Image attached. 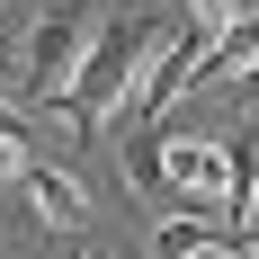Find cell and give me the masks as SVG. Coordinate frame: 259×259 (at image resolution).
Segmentation results:
<instances>
[{"mask_svg": "<svg viewBox=\"0 0 259 259\" xmlns=\"http://www.w3.org/2000/svg\"><path fill=\"white\" fill-rule=\"evenodd\" d=\"M9 197H18V179H0V214H9Z\"/></svg>", "mask_w": 259, "mask_h": 259, "instance_id": "8", "label": "cell"}, {"mask_svg": "<svg viewBox=\"0 0 259 259\" xmlns=\"http://www.w3.org/2000/svg\"><path fill=\"white\" fill-rule=\"evenodd\" d=\"M170 179L188 206H224V143L214 134H170Z\"/></svg>", "mask_w": 259, "mask_h": 259, "instance_id": "4", "label": "cell"}, {"mask_svg": "<svg viewBox=\"0 0 259 259\" xmlns=\"http://www.w3.org/2000/svg\"><path fill=\"white\" fill-rule=\"evenodd\" d=\"M90 36H99V0H54L45 18L27 27L18 72H27V99H36V107H45L54 90H72V72H80V54H90Z\"/></svg>", "mask_w": 259, "mask_h": 259, "instance_id": "1", "label": "cell"}, {"mask_svg": "<svg viewBox=\"0 0 259 259\" xmlns=\"http://www.w3.org/2000/svg\"><path fill=\"white\" fill-rule=\"evenodd\" d=\"M188 259H241V241H206V250H188Z\"/></svg>", "mask_w": 259, "mask_h": 259, "instance_id": "7", "label": "cell"}, {"mask_svg": "<svg viewBox=\"0 0 259 259\" xmlns=\"http://www.w3.org/2000/svg\"><path fill=\"white\" fill-rule=\"evenodd\" d=\"M206 241H241V233L214 224V214H197V206H179V214L152 224V259H188V250H206Z\"/></svg>", "mask_w": 259, "mask_h": 259, "instance_id": "5", "label": "cell"}, {"mask_svg": "<svg viewBox=\"0 0 259 259\" xmlns=\"http://www.w3.org/2000/svg\"><path fill=\"white\" fill-rule=\"evenodd\" d=\"M224 90H233V99H241V116H259V63H250V72H241V80H224Z\"/></svg>", "mask_w": 259, "mask_h": 259, "instance_id": "6", "label": "cell"}, {"mask_svg": "<svg viewBox=\"0 0 259 259\" xmlns=\"http://www.w3.org/2000/svg\"><path fill=\"white\" fill-rule=\"evenodd\" d=\"M259 63V9H233V18L206 36V54H197V72H188V90H214V80H241Z\"/></svg>", "mask_w": 259, "mask_h": 259, "instance_id": "3", "label": "cell"}, {"mask_svg": "<svg viewBox=\"0 0 259 259\" xmlns=\"http://www.w3.org/2000/svg\"><path fill=\"white\" fill-rule=\"evenodd\" d=\"M80 259H107V250H80Z\"/></svg>", "mask_w": 259, "mask_h": 259, "instance_id": "9", "label": "cell"}, {"mask_svg": "<svg viewBox=\"0 0 259 259\" xmlns=\"http://www.w3.org/2000/svg\"><path fill=\"white\" fill-rule=\"evenodd\" d=\"M18 206L36 214V233H80V224H90V188H80L72 170H45V161H27Z\"/></svg>", "mask_w": 259, "mask_h": 259, "instance_id": "2", "label": "cell"}]
</instances>
